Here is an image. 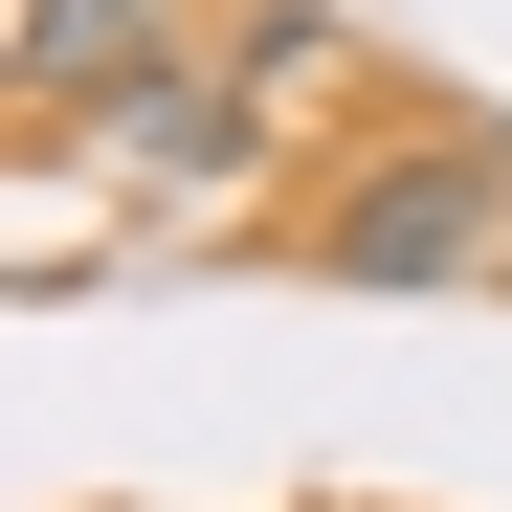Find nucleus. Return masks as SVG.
<instances>
[{
    "label": "nucleus",
    "instance_id": "obj_1",
    "mask_svg": "<svg viewBox=\"0 0 512 512\" xmlns=\"http://www.w3.org/2000/svg\"><path fill=\"white\" fill-rule=\"evenodd\" d=\"M512 245V156L490 134H401V156H357V179L312 201V268L334 290H468Z\"/></svg>",
    "mask_w": 512,
    "mask_h": 512
},
{
    "label": "nucleus",
    "instance_id": "obj_2",
    "mask_svg": "<svg viewBox=\"0 0 512 512\" xmlns=\"http://www.w3.org/2000/svg\"><path fill=\"white\" fill-rule=\"evenodd\" d=\"M179 45H201V0H23V112L45 134H112V112H156L179 90Z\"/></svg>",
    "mask_w": 512,
    "mask_h": 512
},
{
    "label": "nucleus",
    "instance_id": "obj_3",
    "mask_svg": "<svg viewBox=\"0 0 512 512\" xmlns=\"http://www.w3.org/2000/svg\"><path fill=\"white\" fill-rule=\"evenodd\" d=\"M312 67H334V0H245V67H223V90H245V112H290Z\"/></svg>",
    "mask_w": 512,
    "mask_h": 512
},
{
    "label": "nucleus",
    "instance_id": "obj_4",
    "mask_svg": "<svg viewBox=\"0 0 512 512\" xmlns=\"http://www.w3.org/2000/svg\"><path fill=\"white\" fill-rule=\"evenodd\" d=\"M490 156H512V134H490Z\"/></svg>",
    "mask_w": 512,
    "mask_h": 512
}]
</instances>
